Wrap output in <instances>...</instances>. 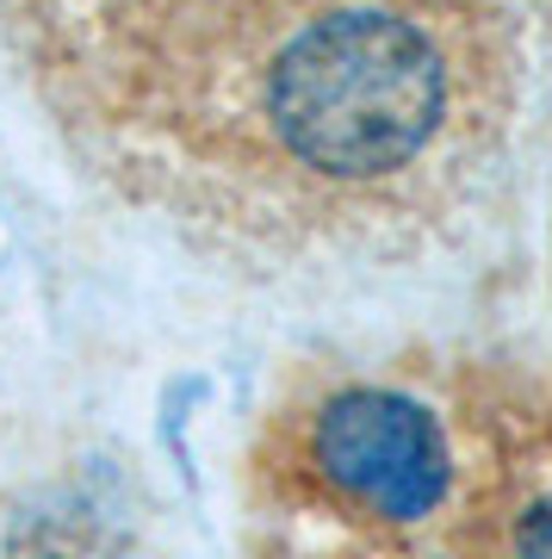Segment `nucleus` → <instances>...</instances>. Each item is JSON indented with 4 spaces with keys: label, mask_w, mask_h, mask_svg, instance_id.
I'll list each match as a JSON object with an SVG mask.
<instances>
[{
    "label": "nucleus",
    "mask_w": 552,
    "mask_h": 559,
    "mask_svg": "<svg viewBox=\"0 0 552 559\" xmlns=\"http://www.w3.org/2000/svg\"><path fill=\"white\" fill-rule=\"evenodd\" d=\"M168 69L180 143L255 224L410 249L491 193L528 44L509 0H199Z\"/></svg>",
    "instance_id": "1"
},
{
    "label": "nucleus",
    "mask_w": 552,
    "mask_h": 559,
    "mask_svg": "<svg viewBox=\"0 0 552 559\" xmlns=\"http://www.w3.org/2000/svg\"><path fill=\"white\" fill-rule=\"evenodd\" d=\"M304 473L348 516L410 528L454 491V441L429 404L385 385H348L304 423Z\"/></svg>",
    "instance_id": "2"
},
{
    "label": "nucleus",
    "mask_w": 552,
    "mask_h": 559,
    "mask_svg": "<svg viewBox=\"0 0 552 559\" xmlns=\"http://www.w3.org/2000/svg\"><path fill=\"white\" fill-rule=\"evenodd\" d=\"M515 559H552V498H540L515 528Z\"/></svg>",
    "instance_id": "3"
}]
</instances>
